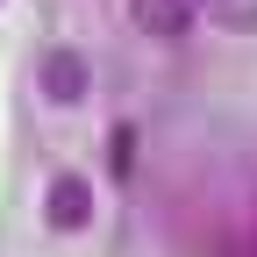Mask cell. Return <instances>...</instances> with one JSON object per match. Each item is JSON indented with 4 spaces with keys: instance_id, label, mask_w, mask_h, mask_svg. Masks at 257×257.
Returning <instances> with one entry per match:
<instances>
[{
    "instance_id": "4",
    "label": "cell",
    "mask_w": 257,
    "mask_h": 257,
    "mask_svg": "<svg viewBox=\"0 0 257 257\" xmlns=\"http://www.w3.org/2000/svg\"><path fill=\"white\" fill-rule=\"evenodd\" d=\"M200 15L221 36H257V0H200Z\"/></svg>"
},
{
    "instance_id": "5",
    "label": "cell",
    "mask_w": 257,
    "mask_h": 257,
    "mask_svg": "<svg viewBox=\"0 0 257 257\" xmlns=\"http://www.w3.org/2000/svg\"><path fill=\"white\" fill-rule=\"evenodd\" d=\"M107 165H114V172L136 165V128H128V121H121V128H107Z\"/></svg>"
},
{
    "instance_id": "3",
    "label": "cell",
    "mask_w": 257,
    "mask_h": 257,
    "mask_svg": "<svg viewBox=\"0 0 257 257\" xmlns=\"http://www.w3.org/2000/svg\"><path fill=\"white\" fill-rule=\"evenodd\" d=\"M128 15H136V29L150 43H179L193 29V15H200V0H128Z\"/></svg>"
},
{
    "instance_id": "1",
    "label": "cell",
    "mask_w": 257,
    "mask_h": 257,
    "mask_svg": "<svg viewBox=\"0 0 257 257\" xmlns=\"http://www.w3.org/2000/svg\"><path fill=\"white\" fill-rule=\"evenodd\" d=\"M36 86H43L50 107H79L86 86H93V64H86L72 43H57V50H43V64H36Z\"/></svg>"
},
{
    "instance_id": "2",
    "label": "cell",
    "mask_w": 257,
    "mask_h": 257,
    "mask_svg": "<svg viewBox=\"0 0 257 257\" xmlns=\"http://www.w3.org/2000/svg\"><path fill=\"white\" fill-rule=\"evenodd\" d=\"M43 221H50V229H86V221H93V186L79 172H57L50 193H43Z\"/></svg>"
}]
</instances>
